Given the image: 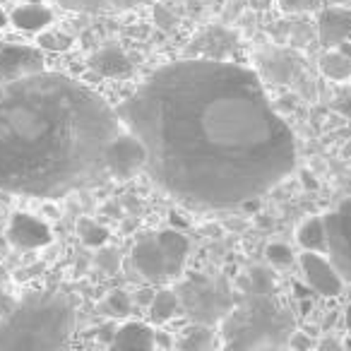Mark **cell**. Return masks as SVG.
<instances>
[{"mask_svg":"<svg viewBox=\"0 0 351 351\" xmlns=\"http://www.w3.org/2000/svg\"><path fill=\"white\" fill-rule=\"evenodd\" d=\"M296 243L303 250H315V253H325V221L320 217H311L296 229Z\"/></svg>","mask_w":351,"mask_h":351,"instance_id":"cell-19","label":"cell"},{"mask_svg":"<svg viewBox=\"0 0 351 351\" xmlns=\"http://www.w3.org/2000/svg\"><path fill=\"white\" fill-rule=\"evenodd\" d=\"M113 349H156V330L147 322L130 320L116 327L111 339Z\"/></svg>","mask_w":351,"mask_h":351,"instance_id":"cell-14","label":"cell"},{"mask_svg":"<svg viewBox=\"0 0 351 351\" xmlns=\"http://www.w3.org/2000/svg\"><path fill=\"white\" fill-rule=\"evenodd\" d=\"M106 176L108 178H118V181H130L140 171H147V147L142 140L123 128L106 147Z\"/></svg>","mask_w":351,"mask_h":351,"instance_id":"cell-8","label":"cell"},{"mask_svg":"<svg viewBox=\"0 0 351 351\" xmlns=\"http://www.w3.org/2000/svg\"><path fill=\"white\" fill-rule=\"evenodd\" d=\"M147 313H149V320L154 322V325H164V322H169L173 315L183 313L181 298H178L176 289L164 287L161 291H156L154 296H152L149 306H147Z\"/></svg>","mask_w":351,"mask_h":351,"instance_id":"cell-15","label":"cell"},{"mask_svg":"<svg viewBox=\"0 0 351 351\" xmlns=\"http://www.w3.org/2000/svg\"><path fill=\"white\" fill-rule=\"evenodd\" d=\"M77 234H80V241H82L84 245H89V248H101L108 241V229L94 219H80Z\"/></svg>","mask_w":351,"mask_h":351,"instance_id":"cell-21","label":"cell"},{"mask_svg":"<svg viewBox=\"0 0 351 351\" xmlns=\"http://www.w3.org/2000/svg\"><path fill=\"white\" fill-rule=\"evenodd\" d=\"M320 73L332 82H346L351 77V58L344 51L327 49L320 56Z\"/></svg>","mask_w":351,"mask_h":351,"instance_id":"cell-20","label":"cell"},{"mask_svg":"<svg viewBox=\"0 0 351 351\" xmlns=\"http://www.w3.org/2000/svg\"><path fill=\"white\" fill-rule=\"evenodd\" d=\"M89 68L97 75L108 80H121L132 73V63L125 56V51L118 46H104L97 53L89 56Z\"/></svg>","mask_w":351,"mask_h":351,"instance_id":"cell-13","label":"cell"},{"mask_svg":"<svg viewBox=\"0 0 351 351\" xmlns=\"http://www.w3.org/2000/svg\"><path fill=\"white\" fill-rule=\"evenodd\" d=\"M325 221V255L337 267L344 282H351V200H344L332 212L322 215Z\"/></svg>","mask_w":351,"mask_h":351,"instance_id":"cell-7","label":"cell"},{"mask_svg":"<svg viewBox=\"0 0 351 351\" xmlns=\"http://www.w3.org/2000/svg\"><path fill=\"white\" fill-rule=\"evenodd\" d=\"M154 22L161 27V29H171L176 25V17L166 10L164 5H154Z\"/></svg>","mask_w":351,"mask_h":351,"instance_id":"cell-26","label":"cell"},{"mask_svg":"<svg viewBox=\"0 0 351 351\" xmlns=\"http://www.w3.org/2000/svg\"><path fill=\"white\" fill-rule=\"evenodd\" d=\"M75 332V303L65 291H32L0 313V351L65 349Z\"/></svg>","mask_w":351,"mask_h":351,"instance_id":"cell-3","label":"cell"},{"mask_svg":"<svg viewBox=\"0 0 351 351\" xmlns=\"http://www.w3.org/2000/svg\"><path fill=\"white\" fill-rule=\"evenodd\" d=\"M60 5L68 8L75 12H121V10H130V8L140 5L145 0H58Z\"/></svg>","mask_w":351,"mask_h":351,"instance_id":"cell-18","label":"cell"},{"mask_svg":"<svg viewBox=\"0 0 351 351\" xmlns=\"http://www.w3.org/2000/svg\"><path fill=\"white\" fill-rule=\"evenodd\" d=\"M118 108L87 84L39 70L0 87V193L56 200L101 183Z\"/></svg>","mask_w":351,"mask_h":351,"instance_id":"cell-2","label":"cell"},{"mask_svg":"<svg viewBox=\"0 0 351 351\" xmlns=\"http://www.w3.org/2000/svg\"><path fill=\"white\" fill-rule=\"evenodd\" d=\"M147 147V173L193 210L255 202L296 171V137L250 68L186 58L152 73L118 106Z\"/></svg>","mask_w":351,"mask_h":351,"instance_id":"cell-1","label":"cell"},{"mask_svg":"<svg viewBox=\"0 0 351 351\" xmlns=\"http://www.w3.org/2000/svg\"><path fill=\"white\" fill-rule=\"evenodd\" d=\"M219 330L226 349H269L289 344L293 317L274 301L272 291H245Z\"/></svg>","mask_w":351,"mask_h":351,"instance_id":"cell-4","label":"cell"},{"mask_svg":"<svg viewBox=\"0 0 351 351\" xmlns=\"http://www.w3.org/2000/svg\"><path fill=\"white\" fill-rule=\"evenodd\" d=\"M337 111L341 113V116H346V118H351V94L349 97H344V99H339V101H337Z\"/></svg>","mask_w":351,"mask_h":351,"instance_id":"cell-29","label":"cell"},{"mask_svg":"<svg viewBox=\"0 0 351 351\" xmlns=\"http://www.w3.org/2000/svg\"><path fill=\"white\" fill-rule=\"evenodd\" d=\"M176 293L181 298V311L197 325L219 327L239 303V296L226 279L207 277L202 272L176 279Z\"/></svg>","mask_w":351,"mask_h":351,"instance_id":"cell-6","label":"cell"},{"mask_svg":"<svg viewBox=\"0 0 351 351\" xmlns=\"http://www.w3.org/2000/svg\"><path fill=\"white\" fill-rule=\"evenodd\" d=\"M287 346H291V349H311L313 341L308 339V337L303 335V332H296V330H293V332H291V337H289V344H287Z\"/></svg>","mask_w":351,"mask_h":351,"instance_id":"cell-27","label":"cell"},{"mask_svg":"<svg viewBox=\"0 0 351 351\" xmlns=\"http://www.w3.org/2000/svg\"><path fill=\"white\" fill-rule=\"evenodd\" d=\"M130 308H132L130 296H128L125 291H121V289L111 291L106 296V301H104V311H106L111 317H125L128 313H130Z\"/></svg>","mask_w":351,"mask_h":351,"instance_id":"cell-22","label":"cell"},{"mask_svg":"<svg viewBox=\"0 0 351 351\" xmlns=\"http://www.w3.org/2000/svg\"><path fill=\"white\" fill-rule=\"evenodd\" d=\"M298 267L303 272L306 284L325 298H337L344 289V279L337 272V267L325 258V253H315V250H303L298 255Z\"/></svg>","mask_w":351,"mask_h":351,"instance_id":"cell-9","label":"cell"},{"mask_svg":"<svg viewBox=\"0 0 351 351\" xmlns=\"http://www.w3.org/2000/svg\"><path fill=\"white\" fill-rule=\"evenodd\" d=\"M317 39L325 49H337L351 39V8H325L317 15Z\"/></svg>","mask_w":351,"mask_h":351,"instance_id":"cell-12","label":"cell"},{"mask_svg":"<svg viewBox=\"0 0 351 351\" xmlns=\"http://www.w3.org/2000/svg\"><path fill=\"white\" fill-rule=\"evenodd\" d=\"M265 255H267L269 263L277 265V267H287V265H291V260H293L291 248H289V245H284V243H272V245H267Z\"/></svg>","mask_w":351,"mask_h":351,"instance_id":"cell-23","label":"cell"},{"mask_svg":"<svg viewBox=\"0 0 351 351\" xmlns=\"http://www.w3.org/2000/svg\"><path fill=\"white\" fill-rule=\"evenodd\" d=\"M8 239L15 248L34 250L51 243V229L41 219L27 215V212H15L10 224H8Z\"/></svg>","mask_w":351,"mask_h":351,"instance_id":"cell-11","label":"cell"},{"mask_svg":"<svg viewBox=\"0 0 351 351\" xmlns=\"http://www.w3.org/2000/svg\"><path fill=\"white\" fill-rule=\"evenodd\" d=\"M188 250H191V243L186 234L176 229H159L135 241L130 250V265L137 277H142L145 282L166 287L183 277Z\"/></svg>","mask_w":351,"mask_h":351,"instance_id":"cell-5","label":"cell"},{"mask_svg":"<svg viewBox=\"0 0 351 351\" xmlns=\"http://www.w3.org/2000/svg\"><path fill=\"white\" fill-rule=\"evenodd\" d=\"M330 3H332V5H349L351 0H330Z\"/></svg>","mask_w":351,"mask_h":351,"instance_id":"cell-31","label":"cell"},{"mask_svg":"<svg viewBox=\"0 0 351 351\" xmlns=\"http://www.w3.org/2000/svg\"><path fill=\"white\" fill-rule=\"evenodd\" d=\"M51 20H53V15H51L49 8L34 5V3L15 8V10H12V15H10L12 25H15L17 29H25V32H41V29H46V27L51 25Z\"/></svg>","mask_w":351,"mask_h":351,"instance_id":"cell-16","label":"cell"},{"mask_svg":"<svg viewBox=\"0 0 351 351\" xmlns=\"http://www.w3.org/2000/svg\"><path fill=\"white\" fill-rule=\"evenodd\" d=\"M39 70H44V53L39 49L0 41V87Z\"/></svg>","mask_w":351,"mask_h":351,"instance_id":"cell-10","label":"cell"},{"mask_svg":"<svg viewBox=\"0 0 351 351\" xmlns=\"http://www.w3.org/2000/svg\"><path fill=\"white\" fill-rule=\"evenodd\" d=\"M73 39L65 34H51V32H44L39 34V46L41 49H49V51H68Z\"/></svg>","mask_w":351,"mask_h":351,"instance_id":"cell-24","label":"cell"},{"mask_svg":"<svg viewBox=\"0 0 351 351\" xmlns=\"http://www.w3.org/2000/svg\"><path fill=\"white\" fill-rule=\"evenodd\" d=\"M317 5H320V0H279V8H282L284 12H291V15L315 10Z\"/></svg>","mask_w":351,"mask_h":351,"instance_id":"cell-25","label":"cell"},{"mask_svg":"<svg viewBox=\"0 0 351 351\" xmlns=\"http://www.w3.org/2000/svg\"><path fill=\"white\" fill-rule=\"evenodd\" d=\"M217 346H224L219 341V335H217V327L197 325V322L191 330H186L183 339L178 341V349H186V351H212Z\"/></svg>","mask_w":351,"mask_h":351,"instance_id":"cell-17","label":"cell"},{"mask_svg":"<svg viewBox=\"0 0 351 351\" xmlns=\"http://www.w3.org/2000/svg\"><path fill=\"white\" fill-rule=\"evenodd\" d=\"M344 325H346V330H349V335H351V306L346 308V313H344Z\"/></svg>","mask_w":351,"mask_h":351,"instance_id":"cell-30","label":"cell"},{"mask_svg":"<svg viewBox=\"0 0 351 351\" xmlns=\"http://www.w3.org/2000/svg\"><path fill=\"white\" fill-rule=\"evenodd\" d=\"M8 25V15L3 10H0V27H5Z\"/></svg>","mask_w":351,"mask_h":351,"instance_id":"cell-32","label":"cell"},{"mask_svg":"<svg viewBox=\"0 0 351 351\" xmlns=\"http://www.w3.org/2000/svg\"><path fill=\"white\" fill-rule=\"evenodd\" d=\"M8 306H10V301L5 296V269L0 267V313L5 311Z\"/></svg>","mask_w":351,"mask_h":351,"instance_id":"cell-28","label":"cell"}]
</instances>
